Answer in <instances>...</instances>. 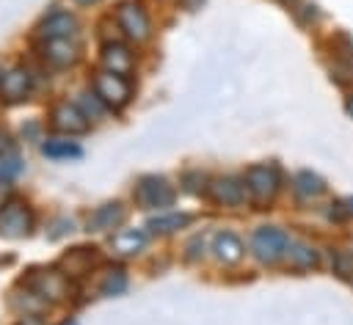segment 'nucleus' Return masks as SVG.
<instances>
[{
	"mask_svg": "<svg viewBox=\"0 0 353 325\" xmlns=\"http://www.w3.org/2000/svg\"><path fill=\"white\" fill-rule=\"evenodd\" d=\"M251 251L259 262L270 264V262L281 259L290 251V234L284 229H276V226H262L251 237Z\"/></svg>",
	"mask_w": 353,
	"mask_h": 325,
	"instance_id": "7ed1b4c3",
	"label": "nucleus"
},
{
	"mask_svg": "<svg viewBox=\"0 0 353 325\" xmlns=\"http://www.w3.org/2000/svg\"><path fill=\"white\" fill-rule=\"evenodd\" d=\"M30 94V74L28 69H8L0 74V99L3 102H22Z\"/></svg>",
	"mask_w": 353,
	"mask_h": 325,
	"instance_id": "9b49d317",
	"label": "nucleus"
},
{
	"mask_svg": "<svg viewBox=\"0 0 353 325\" xmlns=\"http://www.w3.org/2000/svg\"><path fill=\"white\" fill-rule=\"evenodd\" d=\"M212 251L218 256V262L223 264H237L243 259V240L234 234V231H221L215 234V242H212Z\"/></svg>",
	"mask_w": 353,
	"mask_h": 325,
	"instance_id": "2eb2a0df",
	"label": "nucleus"
},
{
	"mask_svg": "<svg viewBox=\"0 0 353 325\" xmlns=\"http://www.w3.org/2000/svg\"><path fill=\"white\" fill-rule=\"evenodd\" d=\"M77 36V19L69 11H52L39 25V41L47 39H74Z\"/></svg>",
	"mask_w": 353,
	"mask_h": 325,
	"instance_id": "9d476101",
	"label": "nucleus"
},
{
	"mask_svg": "<svg viewBox=\"0 0 353 325\" xmlns=\"http://www.w3.org/2000/svg\"><path fill=\"white\" fill-rule=\"evenodd\" d=\"M77 3H83V6H88V3H97V0H77Z\"/></svg>",
	"mask_w": 353,
	"mask_h": 325,
	"instance_id": "2f4dec72",
	"label": "nucleus"
},
{
	"mask_svg": "<svg viewBox=\"0 0 353 325\" xmlns=\"http://www.w3.org/2000/svg\"><path fill=\"white\" fill-rule=\"evenodd\" d=\"M345 110H347V116H350V118H353V96H350V99H347V105H345Z\"/></svg>",
	"mask_w": 353,
	"mask_h": 325,
	"instance_id": "c85d7f7f",
	"label": "nucleus"
},
{
	"mask_svg": "<svg viewBox=\"0 0 353 325\" xmlns=\"http://www.w3.org/2000/svg\"><path fill=\"white\" fill-rule=\"evenodd\" d=\"M201 3H204V0H182V6H185L188 11H193V8H199Z\"/></svg>",
	"mask_w": 353,
	"mask_h": 325,
	"instance_id": "cd10ccee",
	"label": "nucleus"
},
{
	"mask_svg": "<svg viewBox=\"0 0 353 325\" xmlns=\"http://www.w3.org/2000/svg\"><path fill=\"white\" fill-rule=\"evenodd\" d=\"M245 182L237 179V176H223L218 182L210 185V196L215 204H223V207H240L243 198H245Z\"/></svg>",
	"mask_w": 353,
	"mask_h": 325,
	"instance_id": "f8f14e48",
	"label": "nucleus"
},
{
	"mask_svg": "<svg viewBox=\"0 0 353 325\" xmlns=\"http://www.w3.org/2000/svg\"><path fill=\"white\" fill-rule=\"evenodd\" d=\"M281 3H287V6H290V3H295V0H281Z\"/></svg>",
	"mask_w": 353,
	"mask_h": 325,
	"instance_id": "473e14b6",
	"label": "nucleus"
},
{
	"mask_svg": "<svg viewBox=\"0 0 353 325\" xmlns=\"http://www.w3.org/2000/svg\"><path fill=\"white\" fill-rule=\"evenodd\" d=\"M50 124H52V129H58V132L80 135V132L88 129V116H85L77 105L61 102V105L52 107V113H50Z\"/></svg>",
	"mask_w": 353,
	"mask_h": 325,
	"instance_id": "6e6552de",
	"label": "nucleus"
},
{
	"mask_svg": "<svg viewBox=\"0 0 353 325\" xmlns=\"http://www.w3.org/2000/svg\"><path fill=\"white\" fill-rule=\"evenodd\" d=\"M94 259H97V248H85V245H80V248L69 251V253L61 259L63 275H83V273L91 267Z\"/></svg>",
	"mask_w": 353,
	"mask_h": 325,
	"instance_id": "f3484780",
	"label": "nucleus"
},
{
	"mask_svg": "<svg viewBox=\"0 0 353 325\" xmlns=\"http://www.w3.org/2000/svg\"><path fill=\"white\" fill-rule=\"evenodd\" d=\"M39 50H41V58L55 69H63V66L74 63V58H77L74 39H47V41H39Z\"/></svg>",
	"mask_w": 353,
	"mask_h": 325,
	"instance_id": "1a4fd4ad",
	"label": "nucleus"
},
{
	"mask_svg": "<svg viewBox=\"0 0 353 325\" xmlns=\"http://www.w3.org/2000/svg\"><path fill=\"white\" fill-rule=\"evenodd\" d=\"M94 96H97L105 107L119 110V107H124V105L130 102L132 88H130L127 77L113 74V72H99V74L94 77Z\"/></svg>",
	"mask_w": 353,
	"mask_h": 325,
	"instance_id": "20e7f679",
	"label": "nucleus"
},
{
	"mask_svg": "<svg viewBox=\"0 0 353 325\" xmlns=\"http://www.w3.org/2000/svg\"><path fill=\"white\" fill-rule=\"evenodd\" d=\"M30 292H36L44 300H61L66 297V275L58 270H33L25 281H22Z\"/></svg>",
	"mask_w": 353,
	"mask_h": 325,
	"instance_id": "423d86ee",
	"label": "nucleus"
},
{
	"mask_svg": "<svg viewBox=\"0 0 353 325\" xmlns=\"http://www.w3.org/2000/svg\"><path fill=\"white\" fill-rule=\"evenodd\" d=\"M121 220H124V207H121L119 201H110V204L97 207V209L88 215L85 226H88V231H110V229H116Z\"/></svg>",
	"mask_w": 353,
	"mask_h": 325,
	"instance_id": "4468645a",
	"label": "nucleus"
},
{
	"mask_svg": "<svg viewBox=\"0 0 353 325\" xmlns=\"http://www.w3.org/2000/svg\"><path fill=\"white\" fill-rule=\"evenodd\" d=\"M188 223H190V215H185V212H168V215L152 218V220L146 223V229L154 231V234H171V231H176V229H185Z\"/></svg>",
	"mask_w": 353,
	"mask_h": 325,
	"instance_id": "6ab92c4d",
	"label": "nucleus"
},
{
	"mask_svg": "<svg viewBox=\"0 0 353 325\" xmlns=\"http://www.w3.org/2000/svg\"><path fill=\"white\" fill-rule=\"evenodd\" d=\"M132 198L143 209H160V207L174 204L176 190H174V185H168L165 176H141L132 190Z\"/></svg>",
	"mask_w": 353,
	"mask_h": 325,
	"instance_id": "f257e3e1",
	"label": "nucleus"
},
{
	"mask_svg": "<svg viewBox=\"0 0 353 325\" xmlns=\"http://www.w3.org/2000/svg\"><path fill=\"white\" fill-rule=\"evenodd\" d=\"M201 253H204V240H201V237H196V240H190V242H188V253H185V256H188V262H193V259H199Z\"/></svg>",
	"mask_w": 353,
	"mask_h": 325,
	"instance_id": "393cba45",
	"label": "nucleus"
},
{
	"mask_svg": "<svg viewBox=\"0 0 353 325\" xmlns=\"http://www.w3.org/2000/svg\"><path fill=\"white\" fill-rule=\"evenodd\" d=\"M33 229V212L25 201L19 198H8L3 207H0V237H8V240H22L28 237Z\"/></svg>",
	"mask_w": 353,
	"mask_h": 325,
	"instance_id": "f03ea898",
	"label": "nucleus"
},
{
	"mask_svg": "<svg viewBox=\"0 0 353 325\" xmlns=\"http://www.w3.org/2000/svg\"><path fill=\"white\" fill-rule=\"evenodd\" d=\"M102 66H105V72H113V74L127 77V74L132 72V66H135L130 47H124V44H119V41L105 44V47H102Z\"/></svg>",
	"mask_w": 353,
	"mask_h": 325,
	"instance_id": "ddd939ff",
	"label": "nucleus"
},
{
	"mask_svg": "<svg viewBox=\"0 0 353 325\" xmlns=\"http://www.w3.org/2000/svg\"><path fill=\"white\" fill-rule=\"evenodd\" d=\"M116 19H119V28L135 41H143L149 36V17H146V11L138 0L121 3L119 11H116Z\"/></svg>",
	"mask_w": 353,
	"mask_h": 325,
	"instance_id": "0eeeda50",
	"label": "nucleus"
},
{
	"mask_svg": "<svg viewBox=\"0 0 353 325\" xmlns=\"http://www.w3.org/2000/svg\"><path fill=\"white\" fill-rule=\"evenodd\" d=\"M143 245H146V234H143L141 229H124V231L113 234V240H110V248H113V253H119V256H132V253H138Z\"/></svg>",
	"mask_w": 353,
	"mask_h": 325,
	"instance_id": "dca6fc26",
	"label": "nucleus"
},
{
	"mask_svg": "<svg viewBox=\"0 0 353 325\" xmlns=\"http://www.w3.org/2000/svg\"><path fill=\"white\" fill-rule=\"evenodd\" d=\"M287 256H290V264L298 267V270H312L317 264V251L306 242H290Z\"/></svg>",
	"mask_w": 353,
	"mask_h": 325,
	"instance_id": "aec40b11",
	"label": "nucleus"
},
{
	"mask_svg": "<svg viewBox=\"0 0 353 325\" xmlns=\"http://www.w3.org/2000/svg\"><path fill=\"white\" fill-rule=\"evenodd\" d=\"M66 231H72V220H58V231H52L50 237L55 240V237H61V234H66Z\"/></svg>",
	"mask_w": 353,
	"mask_h": 325,
	"instance_id": "bb28decb",
	"label": "nucleus"
},
{
	"mask_svg": "<svg viewBox=\"0 0 353 325\" xmlns=\"http://www.w3.org/2000/svg\"><path fill=\"white\" fill-rule=\"evenodd\" d=\"M245 190L256 204H268L279 190V171L273 165H251L245 171Z\"/></svg>",
	"mask_w": 353,
	"mask_h": 325,
	"instance_id": "39448f33",
	"label": "nucleus"
},
{
	"mask_svg": "<svg viewBox=\"0 0 353 325\" xmlns=\"http://www.w3.org/2000/svg\"><path fill=\"white\" fill-rule=\"evenodd\" d=\"M17 171H19V160L14 157V160H8V165H6V168H0V176H3V174H6V176H11V174H17Z\"/></svg>",
	"mask_w": 353,
	"mask_h": 325,
	"instance_id": "a878e982",
	"label": "nucleus"
},
{
	"mask_svg": "<svg viewBox=\"0 0 353 325\" xmlns=\"http://www.w3.org/2000/svg\"><path fill=\"white\" fill-rule=\"evenodd\" d=\"M69 325H74V322H69Z\"/></svg>",
	"mask_w": 353,
	"mask_h": 325,
	"instance_id": "72a5a7b5",
	"label": "nucleus"
},
{
	"mask_svg": "<svg viewBox=\"0 0 353 325\" xmlns=\"http://www.w3.org/2000/svg\"><path fill=\"white\" fill-rule=\"evenodd\" d=\"M331 77L336 80V83H353V63L350 61H345V63H334L331 66Z\"/></svg>",
	"mask_w": 353,
	"mask_h": 325,
	"instance_id": "b1692460",
	"label": "nucleus"
},
{
	"mask_svg": "<svg viewBox=\"0 0 353 325\" xmlns=\"http://www.w3.org/2000/svg\"><path fill=\"white\" fill-rule=\"evenodd\" d=\"M6 146H8V140H6V135H3V132H0V154H3V151H6Z\"/></svg>",
	"mask_w": 353,
	"mask_h": 325,
	"instance_id": "c756f323",
	"label": "nucleus"
},
{
	"mask_svg": "<svg viewBox=\"0 0 353 325\" xmlns=\"http://www.w3.org/2000/svg\"><path fill=\"white\" fill-rule=\"evenodd\" d=\"M331 262H334V273H339V275H353V256H350L347 251H334Z\"/></svg>",
	"mask_w": 353,
	"mask_h": 325,
	"instance_id": "5701e85b",
	"label": "nucleus"
},
{
	"mask_svg": "<svg viewBox=\"0 0 353 325\" xmlns=\"http://www.w3.org/2000/svg\"><path fill=\"white\" fill-rule=\"evenodd\" d=\"M292 190H295L298 198H314V196H320L325 190V182L312 171H301L292 179Z\"/></svg>",
	"mask_w": 353,
	"mask_h": 325,
	"instance_id": "a211bd4d",
	"label": "nucleus"
},
{
	"mask_svg": "<svg viewBox=\"0 0 353 325\" xmlns=\"http://www.w3.org/2000/svg\"><path fill=\"white\" fill-rule=\"evenodd\" d=\"M124 289H127V275H124V270H121V267L108 270L105 278H102V284H99V292H102V295H121Z\"/></svg>",
	"mask_w": 353,
	"mask_h": 325,
	"instance_id": "4be33fe9",
	"label": "nucleus"
},
{
	"mask_svg": "<svg viewBox=\"0 0 353 325\" xmlns=\"http://www.w3.org/2000/svg\"><path fill=\"white\" fill-rule=\"evenodd\" d=\"M41 151L47 157H80V146L72 143V140H58V138H50L47 143H41Z\"/></svg>",
	"mask_w": 353,
	"mask_h": 325,
	"instance_id": "412c9836",
	"label": "nucleus"
},
{
	"mask_svg": "<svg viewBox=\"0 0 353 325\" xmlns=\"http://www.w3.org/2000/svg\"><path fill=\"white\" fill-rule=\"evenodd\" d=\"M345 207H347V215H353V198H347V201H345Z\"/></svg>",
	"mask_w": 353,
	"mask_h": 325,
	"instance_id": "7c9ffc66",
	"label": "nucleus"
}]
</instances>
